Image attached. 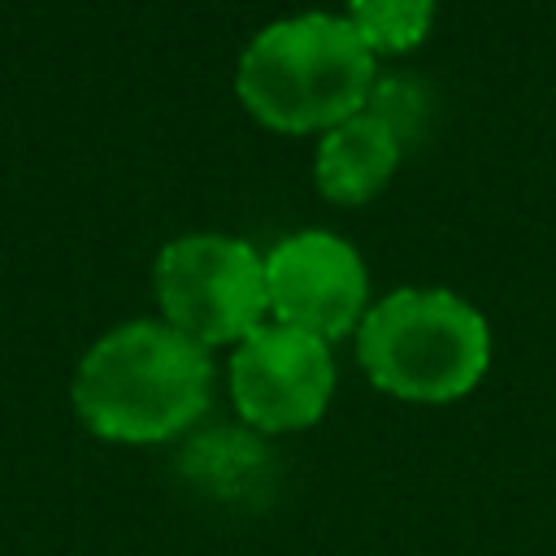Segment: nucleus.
I'll return each instance as SVG.
<instances>
[{"mask_svg":"<svg viewBox=\"0 0 556 556\" xmlns=\"http://www.w3.org/2000/svg\"><path fill=\"white\" fill-rule=\"evenodd\" d=\"M365 113L378 117L400 148L417 143L430 126V91L417 83V78H404V74H387V78H374L369 96H365Z\"/></svg>","mask_w":556,"mask_h":556,"instance_id":"nucleus-9","label":"nucleus"},{"mask_svg":"<svg viewBox=\"0 0 556 556\" xmlns=\"http://www.w3.org/2000/svg\"><path fill=\"white\" fill-rule=\"evenodd\" d=\"M152 282L165 321L200 348L243 343L269 313L265 256L235 235L195 230L169 239L156 256Z\"/></svg>","mask_w":556,"mask_h":556,"instance_id":"nucleus-4","label":"nucleus"},{"mask_svg":"<svg viewBox=\"0 0 556 556\" xmlns=\"http://www.w3.org/2000/svg\"><path fill=\"white\" fill-rule=\"evenodd\" d=\"M334 391V361L326 339L265 321L230 356V400L239 417L265 434L313 426Z\"/></svg>","mask_w":556,"mask_h":556,"instance_id":"nucleus-5","label":"nucleus"},{"mask_svg":"<svg viewBox=\"0 0 556 556\" xmlns=\"http://www.w3.org/2000/svg\"><path fill=\"white\" fill-rule=\"evenodd\" d=\"M265 291L274 321L330 343L361 326L369 278L348 239L330 230H300L265 256Z\"/></svg>","mask_w":556,"mask_h":556,"instance_id":"nucleus-6","label":"nucleus"},{"mask_svg":"<svg viewBox=\"0 0 556 556\" xmlns=\"http://www.w3.org/2000/svg\"><path fill=\"white\" fill-rule=\"evenodd\" d=\"M356 356L369 382L413 404L469 395L491 365L486 317L443 287H400L365 308Z\"/></svg>","mask_w":556,"mask_h":556,"instance_id":"nucleus-3","label":"nucleus"},{"mask_svg":"<svg viewBox=\"0 0 556 556\" xmlns=\"http://www.w3.org/2000/svg\"><path fill=\"white\" fill-rule=\"evenodd\" d=\"M208 348L148 317L100 334L70 382L78 421L109 443H165L182 434L208 408Z\"/></svg>","mask_w":556,"mask_h":556,"instance_id":"nucleus-1","label":"nucleus"},{"mask_svg":"<svg viewBox=\"0 0 556 556\" xmlns=\"http://www.w3.org/2000/svg\"><path fill=\"white\" fill-rule=\"evenodd\" d=\"M434 0H348V22L369 52H408L426 39Z\"/></svg>","mask_w":556,"mask_h":556,"instance_id":"nucleus-8","label":"nucleus"},{"mask_svg":"<svg viewBox=\"0 0 556 556\" xmlns=\"http://www.w3.org/2000/svg\"><path fill=\"white\" fill-rule=\"evenodd\" d=\"M400 152L404 148L395 143V135L361 109L321 135L313 174H317L321 195H330L339 204H361L391 178Z\"/></svg>","mask_w":556,"mask_h":556,"instance_id":"nucleus-7","label":"nucleus"},{"mask_svg":"<svg viewBox=\"0 0 556 556\" xmlns=\"http://www.w3.org/2000/svg\"><path fill=\"white\" fill-rule=\"evenodd\" d=\"M239 100L274 130H330L365 109L374 52L339 13H295L252 35L235 74Z\"/></svg>","mask_w":556,"mask_h":556,"instance_id":"nucleus-2","label":"nucleus"}]
</instances>
